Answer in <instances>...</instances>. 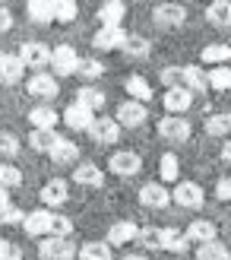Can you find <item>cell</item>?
<instances>
[{"label": "cell", "instance_id": "1", "mask_svg": "<svg viewBox=\"0 0 231 260\" xmlns=\"http://www.w3.org/2000/svg\"><path fill=\"white\" fill-rule=\"evenodd\" d=\"M76 251L80 248L70 238H60V235H45L38 241V257L42 260H73Z\"/></svg>", "mask_w": 231, "mask_h": 260}, {"label": "cell", "instance_id": "2", "mask_svg": "<svg viewBox=\"0 0 231 260\" xmlns=\"http://www.w3.org/2000/svg\"><path fill=\"white\" fill-rule=\"evenodd\" d=\"M190 134H194V127H190V121L184 118V114H165V118L159 121V137L165 143H187Z\"/></svg>", "mask_w": 231, "mask_h": 260}, {"label": "cell", "instance_id": "3", "mask_svg": "<svg viewBox=\"0 0 231 260\" xmlns=\"http://www.w3.org/2000/svg\"><path fill=\"white\" fill-rule=\"evenodd\" d=\"M171 200L184 210H200L206 203V190L197 181H174V190H171Z\"/></svg>", "mask_w": 231, "mask_h": 260}, {"label": "cell", "instance_id": "4", "mask_svg": "<svg viewBox=\"0 0 231 260\" xmlns=\"http://www.w3.org/2000/svg\"><path fill=\"white\" fill-rule=\"evenodd\" d=\"M152 22L159 25V29H181L187 22V7L177 4V0H168V4H159L152 10Z\"/></svg>", "mask_w": 231, "mask_h": 260}, {"label": "cell", "instance_id": "5", "mask_svg": "<svg viewBox=\"0 0 231 260\" xmlns=\"http://www.w3.org/2000/svg\"><path fill=\"white\" fill-rule=\"evenodd\" d=\"M25 89H29L32 99L48 102V105L60 95V83H57V76H51V73H32L29 83H25Z\"/></svg>", "mask_w": 231, "mask_h": 260}, {"label": "cell", "instance_id": "6", "mask_svg": "<svg viewBox=\"0 0 231 260\" xmlns=\"http://www.w3.org/2000/svg\"><path fill=\"white\" fill-rule=\"evenodd\" d=\"M139 168H143V159L133 149H118L108 159V172L118 175V178H133V175H139Z\"/></svg>", "mask_w": 231, "mask_h": 260}, {"label": "cell", "instance_id": "7", "mask_svg": "<svg viewBox=\"0 0 231 260\" xmlns=\"http://www.w3.org/2000/svg\"><path fill=\"white\" fill-rule=\"evenodd\" d=\"M80 54L70 45H57L51 48V67H54V76H76V67H80Z\"/></svg>", "mask_w": 231, "mask_h": 260}, {"label": "cell", "instance_id": "8", "mask_svg": "<svg viewBox=\"0 0 231 260\" xmlns=\"http://www.w3.org/2000/svg\"><path fill=\"white\" fill-rule=\"evenodd\" d=\"M86 134L92 137L98 146H114V143L121 140V124L114 121V118H105V114H101V118H95L92 124H89Z\"/></svg>", "mask_w": 231, "mask_h": 260}, {"label": "cell", "instance_id": "9", "mask_svg": "<svg viewBox=\"0 0 231 260\" xmlns=\"http://www.w3.org/2000/svg\"><path fill=\"white\" fill-rule=\"evenodd\" d=\"M51 219H54V210L42 206V210H35V213H25V219H22L19 229L29 238H45V235H51Z\"/></svg>", "mask_w": 231, "mask_h": 260}, {"label": "cell", "instance_id": "10", "mask_svg": "<svg viewBox=\"0 0 231 260\" xmlns=\"http://www.w3.org/2000/svg\"><path fill=\"white\" fill-rule=\"evenodd\" d=\"M139 203L146 210H165L171 203V190L165 187V181H149V184L139 187Z\"/></svg>", "mask_w": 231, "mask_h": 260}, {"label": "cell", "instance_id": "11", "mask_svg": "<svg viewBox=\"0 0 231 260\" xmlns=\"http://www.w3.org/2000/svg\"><path fill=\"white\" fill-rule=\"evenodd\" d=\"M60 121L67 124L70 130H76V134H86V130H89V124L95 121V111H92V108H86L83 102H73V105H67V108H63Z\"/></svg>", "mask_w": 231, "mask_h": 260}, {"label": "cell", "instance_id": "12", "mask_svg": "<svg viewBox=\"0 0 231 260\" xmlns=\"http://www.w3.org/2000/svg\"><path fill=\"white\" fill-rule=\"evenodd\" d=\"M114 121H118L121 127H139V124H146V102H136V99L121 102L118 111H114Z\"/></svg>", "mask_w": 231, "mask_h": 260}, {"label": "cell", "instance_id": "13", "mask_svg": "<svg viewBox=\"0 0 231 260\" xmlns=\"http://www.w3.org/2000/svg\"><path fill=\"white\" fill-rule=\"evenodd\" d=\"M38 200H42V206H48V210H57V206H63L70 200V187L63 178H51L48 184L42 187V193H38Z\"/></svg>", "mask_w": 231, "mask_h": 260}, {"label": "cell", "instance_id": "14", "mask_svg": "<svg viewBox=\"0 0 231 260\" xmlns=\"http://www.w3.org/2000/svg\"><path fill=\"white\" fill-rule=\"evenodd\" d=\"M127 32L121 25H98V32L92 35V48L95 51H121Z\"/></svg>", "mask_w": 231, "mask_h": 260}, {"label": "cell", "instance_id": "15", "mask_svg": "<svg viewBox=\"0 0 231 260\" xmlns=\"http://www.w3.org/2000/svg\"><path fill=\"white\" fill-rule=\"evenodd\" d=\"M162 105H165V111H168V114H187L190 105H194V92H190L187 86H171L168 92H165Z\"/></svg>", "mask_w": 231, "mask_h": 260}, {"label": "cell", "instance_id": "16", "mask_svg": "<svg viewBox=\"0 0 231 260\" xmlns=\"http://www.w3.org/2000/svg\"><path fill=\"white\" fill-rule=\"evenodd\" d=\"M19 60L25 63V67H35V70H45L51 63V48L42 45V42H25L19 48Z\"/></svg>", "mask_w": 231, "mask_h": 260}, {"label": "cell", "instance_id": "17", "mask_svg": "<svg viewBox=\"0 0 231 260\" xmlns=\"http://www.w3.org/2000/svg\"><path fill=\"white\" fill-rule=\"evenodd\" d=\"M48 155H51L54 165H76L80 162V146H76L73 140H67V137H57V143L48 149Z\"/></svg>", "mask_w": 231, "mask_h": 260}, {"label": "cell", "instance_id": "18", "mask_svg": "<svg viewBox=\"0 0 231 260\" xmlns=\"http://www.w3.org/2000/svg\"><path fill=\"white\" fill-rule=\"evenodd\" d=\"M136 232H139L136 222H130V219H121V222H114V225L108 229V238H105V241L111 244V248H127V244H133Z\"/></svg>", "mask_w": 231, "mask_h": 260}, {"label": "cell", "instance_id": "19", "mask_svg": "<svg viewBox=\"0 0 231 260\" xmlns=\"http://www.w3.org/2000/svg\"><path fill=\"white\" fill-rule=\"evenodd\" d=\"M25 73V63L19 54H0V86H16Z\"/></svg>", "mask_w": 231, "mask_h": 260}, {"label": "cell", "instance_id": "20", "mask_svg": "<svg viewBox=\"0 0 231 260\" xmlns=\"http://www.w3.org/2000/svg\"><path fill=\"white\" fill-rule=\"evenodd\" d=\"M25 13H29V19L42 22V25L57 22V0H29V4H25Z\"/></svg>", "mask_w": 231, "mask_h": 260}, {"label": "cell", "instance_id": "21", "mask_svg": "<svg viewBox=\"0 0 231 260\" xmlns=\"http://www.w3.org/2000/svg\"><path fill=\"white\" fill-rule=\"evenodd\" d=\"M187 241L190 244H203V241H212V238H219V225L209 222V219H194V222L187 225Z\"/></svg>", "mask_w": 231, "mask_h": 260}, {"label": "cell", "instance_id": "22", "mask_svg": "<svg viewBox=\"0 0 231 260\" xmlns=\"http://www.w3.org/2000/svg\"><path fill=\"white\" fill-rule=\"evenodd\" d=\"M181 86H187L190 92H206L209 89V80H206V70L200 67V63H187V67H181Z\"/></svg>", "mask_w": 231, "mask_h": 260}, {"label": "cell", "instance_id": "23", "mask_svg": "<svg viewBox=\"0 0 231 260\" xmlns=\"http://www.w3.org/2000/svg\"><path fill=\"white\" fill-rule=\"evenodd\" d=\"M73 181L83 187H101L105 184V175L95 162H76V172H73Z\"/></svg>", "mask_w": 231, "mask_h": 260}, {"label": "cell", "instance_id": "24", "mask_svg": "<svg viewBox=\"0 0 231 260\" xmlns=\"http://www.w3.org/2000/svg\"><path fill=\"white\" fill-rule=\"evenodd\" d=\"M124 13H127L124 0H105V4L98 7V13H95V19H98V25H121Z\"/></svg>", "mask_w": 231, "mask_h": 260}, {"label": "cell", "instance_id": "25", "mask_svg": "<svg viewBox=\"0 0 231 260\" xmlns=\"http://www.w3.org/2000/svg\"><path fill=\"white\" fill-rule=\"evenodd\" d=\"M29 124L32 127H42V130H54L57 124H60V114L48 105V102H42V105H35L32 111H29Z\"/></svg>", "mask_w": 231, "mask_h": 260}, {"label": "cell", "instance_id": "26", "mask_svg": "<svg viewBox=\"0 0 231 260\" xmlns=\"http://www.w3.org/2000/svg\"><path fill=\"white\" fill-rule=\"evenodd\" d=\"M206 19L215 29H231V0H209Z\"/></svg>", "mask_w": 231, "mask_h": 260}, {"label": "cell", "instance_id": "27", "mask_svg": "<svg viewBox=\"0 0 231 260\" xmlns=\"http://www.w3.org/2000/svg\"><path fill=\"white\" fill-rule=\"evenodd\" d=\"M197 260H231V251H228V244H222L219 238H212V241H203L197 244Z\"/></svg>", "mask_w": 231, "mask_h": 260}, {"label": "cell", "instance_id": "28", "mask_svg": "<svg viewBox=\"0 0 231 260\" xmlns=\"http://www.w3.org/2000/svg\"><path fill=\"white\" fill-rule=\"evenodd\" d=\"M162 251L184 254V251H190V241H187L184 232H177V229H162Z\"/></svg>", "mask_w": 231, "mask_h": 260}, {"label": "cell", "instance_id": "29", "mask_svg": "<svg viewBox=\"0 0 231 260\" xmlns=\"http://www.w3.org/2000/svg\"><path fill=\"white\" fill-rule=\"evenodd\" d=\"M76 102H83V105H86V108H92V111H101V108H105V102H108V95L101 92L98 86L86 83L80 92H76Z\"/></svg>", "mask_w": 231, "mask_h": 260}, {"label": "cell", "instance_id": "30", "mask_svg": "<svg viewBox=\"0 0 231 260\" xmlns=\"http://www.w3.org/2000/svg\"><path fill=\"white\" fill-rule=\"evenodd\" d=\"M121 51H124L127 57L143 60V57H149L152 45H149V38H143V35H127V38H124V45H121Z\"/></svg>", "mask_w": 231, "mask_h": 260}, {"label": "cell", "instance_id": "31", "mask_svg": "<svg viewBox=\"0 0 231 260\" xmlns=\"http://www.w3.org/2000/svg\"><path fill=\"white\" fill-rule=\"evenodd\" d=\"M133 244H136L139 251H162V229H152V225L139 229Z\"/></svg>", "mask_w": 231, "mask_h": 260}, {"label": "cell", "instance_id": "32", "mask_svg": "<svg viewBox=\"0 0 231 260\" xmlns=\"http://www.w3.org/2000/svg\"><path fill=\"white\" fill-rule=\"evenodd\" d=\"M76 254H80V260H111V244L108 241H83Z\"/></svg>", "mask_w": 231, "mask_h": 260}, {"label": "cell", "instance_id": "33", "mask_svg": "<svg viewBox=\"0 0 231 260\" xmlns=\"http://www.w3.org/2000/svg\"><path fill=\"white\" fill-rule=\"evenodd\" d=\"M124 89H127V99H136V102H149L152 99V86L143 80V76H127L124 80Z\"/></svg>", "mask_w": 231, "mask_h": 260}, {"label": "cell", "instance_id": "34", "mask_svg": "<svg viewBox=\"0 0 231 260\" xmlns=\"http://www.w3.org/2000/svg\"><path fill=\"white\" fill-rule=\"evenodd\" d=\"M206 80H209V89H215V92H228L231 89V67L228 63H215L206 73Z\"/></svg>", "mask_w": 231, "mask_h": 260}, {"label": "cell", "instance_id": "35", "mask_svg": "<svg viewBox=\"0 0 231 260\" xmlns=\"http://www.w3.org/2000/svg\"><path fill=\"white\" fill-rule=\"evenodd\" d=\"M57 130H42V127H32V134H29V146L35 149V152H48L51 146L57 143Z\"/></svg>", "mask_w": 231, "mask_h": 260}, {"label": "cell", "instance_id": "36", "mask_svg": "<svg viewBox=\"0 0 231 260\" xmlns=\"http://www.w3.org/2000/svg\"><path fill=\"white\" fill-rule=\"evenodd\" d=\"M159 175L165 184H174L177 175H181V159H177V152H165L162 162H159Z\"/></svg>", "mask_w": 231, "mask_h": 260}, {"label": "cell", "instance_id": "37", "mask_svg": "<svg viewBox=\"0 0 231 260\" xmlns=\"http://www.w3.org/2000/svg\"><path fill=\"white\" fill-rule=\"evenodd\" d=\"M76 76H80V80H86V83H95V80H101V76H105V63L95 60V57L80 60V67H76Z\"/></svg>", "mask_w": 231, "mask_h": 260}, {"label": "cell", "instance_id": "38", "mask_svg": "<svg viewBox=\"0 0 231 260\" xmlns=\"http://www.w3.org/2000/svg\"><path fill=\"white\" fill-rule=\"evenodd\" d=\"M228 60H231V45L215 42L209 48H203V63H209V67H215V63H228Z\"/></svg>", "mask_w": 231, "mask_h": 260}, {"label": "cell", "instance_id": "39", "mask_svg": "<svg viewBox=\"0 0 231 260\" xmlns=\"http://www.w3.org/2000/svg\"><path fill=\"white\" fill-rule=\"evenodd\" d=\"M203 127L209 137H231V114H209Z\"/></svg>", "mask_w": 231, "mask_h": 260}, {"label": "cell", "instance_id": "40", "mask_svg": "<svg viewBox=\"0 0 231 260\" xmlns=\"http://www.w3.org/2000/svg\"><path fill=\"white\" fill-rule=\"evenodd\" d=\"M22 184V172L13 162H0V187H7V190H13V187H19Z\"/></svg>", "mask_w": 231, "mask_h": 260}, {"label": "cell", "instance_id": "41", "mask_svg": "<svg viewBox=\"0 0 231 260\" xmlns=\"http://www.w3.org/2000/svg\"><path fill=\"white\" fill-rule=\"evenodd\" d=\"M19 155V140L13 137V134H7V130H0V159H16Z\"/></svg>", "mask_w": 231, "mask_h": 260}, {"label": "cell", "instance_id": "42", "mask_svg": "<svg viewBox=\"0 0 231 260\" xmlns=\"http://www.w3.org/2000/svg\"><path fill=\"white\" fill-rule=\"evenodd\" d=\"M51 235L70 238V235H73V219L63 216V213H54V219H51Z\"/></svg>", "mask_w": 231, "mask_h": 260}, {"label": "cell", "instance_id": "43", "mask_svg": "<svg viewBox=\"0 0 231 260\" xmlns=\"http://www.w3.org/2000/svg\"><path fill=\"white\" fill-rule=\"evenodd\" d=\"M22 219H25V213L19 206H13V203L0 206V225H22Z\"/></svg>", "mask_w": 231, "mask_h": 260}, {"label": "cell", "instance_id": "44", "mask_svg": "<svg viewBox=\"0 0 231 260\" xmlns=\"http://www.w3.org/2000/svg\"><path fill=\"white\" fill-rule=\"evenodd\" d=\"M80 7H76V0H57V22H73Z\"/></svg>", "mask_w": 231, "mask_h": 260}, {"label": "cell", "instance_id": "45", "mask_svg": "<svg viewBox=\"0 0 231 260\" xmlns=\"http://www.w3.org/2000/svg\"><path fill=\"white\" fill-rule=\"evenodd\" d=\"M0 260H22L19 244H16V241H7V238H0Z\"/></svg>", "mask_w": 231, "mask_h": 260}, {"label": "cell", "instance_id": "46", "mask_svg": "<svg viewBox=\"0 0 231 260\" xmlns=\"http://www.w3.org/2000/svg\"><path fill=\"white\" fill-rule=\"evenodd\" d=\"M159 80L168 86V89H171V86H181V67H162Z\"/></svg>", "mask_w": 231, "mask_h": 260}, {"label": "cell", "instance_id": "47", "mask_svg": "<svg viewBox=\"0 0 231 260\" xmlns=\"http://www.w3.org/2000/svg\"><path fill=\"white\" fill-rule=\"evenodd\" d=\"M215 197H219V200H228V203H231V178H222L219 184H215Z\"/></svg>", "mask_w": 231, "mask_h": 260}, {"label": "cell", "instance_id": "48", "mask_svg": "<svg viewBox=\"0 0 231 260\" xmlns=\"http://www.w3.org/2000/svg\"><path fill=\"white\" fill-rule=\"evenodd\" d=\"M10 29H13V13L7 7H0V35L10 32Z\"/></svg>", "mask_w": 231, "mask_h": 260}, {"label": "cell", "instance_id": "49", "mask_svg": "<svg viewBox=\"0 0 231 260\" xmlns=\"http://www.w3.org/2000/svg\"><path fill=\"white\" fill-rule=\"evenodd\" d=\"M222 162L231 165V137H225V146H222Z\"/></svg>", "mask_w": 231, "mask_h": 260}, {"label": "cell", "instance_id": "50", "mask_svg": "<svg viewBox=\"0 0 231 260\" xmlns=\"http://www.w3.org/2000/svg\"><path fill=\"white\" fill-rule=\"evenodd\" d=\"M121 260H149V257H146V254H124Z\"/></svg>", "mask_w": 231, "mask_h": 260}, {"label": "cell", "instance_id": "51", "mask_svg": "<svg viewBox=\"0 0 231 260\" xmlns=\"http://www.w3.org/2000/svg\"><path fill=\"white\" fill-rule=\"evenodd\" d=\"M4 203H10V190H7V187H0V206H4Z\"/></svg>", "mask_w": 231, "mask_h": 260}, {"label": "cell", "instance_id": "52", "mask_svg": "<svg viewBox=\"0 0 231 260\" xmlns=\"http://www.w3.org/2000/svg\"><path fill=\"white\" fill-rule=\"evenodd\" d=\"M177 4H187V0H177Z\"/></svg>", "mask_w": 231, "mask_h": 260}, {"label": "cell", "instance_id": "53", "mask_svg": "<svg viewBox=\"0 0 231 260\" xmlns=\"http://www.w3.org/2000/svg\"><path fill=\"white\" fill-rule=\"evenodd\" d=\"M0 54H4V51H0Z\"/></svg>", "mask_w": 231, "mask_h": 260}, {"label": "cell", "instance_id": "54", "mask_svg": "<svg viewBox=\"0 0 231 260\" xmlns=\"http://www.w3.org/2000/svg\"><path fill=\"white\" fill-rule=\"evenodd\" d=\"M228 63H231V60H228Z\"/></svg>", "mask_w": 231, "mask_h": 260}]
</instances>
